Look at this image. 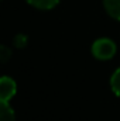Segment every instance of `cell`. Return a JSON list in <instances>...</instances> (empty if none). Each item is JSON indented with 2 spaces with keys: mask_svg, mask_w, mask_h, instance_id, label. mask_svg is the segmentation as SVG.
Returning <instances> with one entry per match:
<instances>
[{
  "mask_svg": "<svg viewBox=\"0 0 120 121\" xmlns=\"http://www.w3.org/2000/svg\"><path fill=\"white\" fill-rule=\"evenodd\" d=\"M103 4L110 17L120 20V0H103Z\"/></svg>",
  "mask_w": 120,
  "mask_h": 121,
  "instance_id": "3957f363",
  "label": "cell"
},
{
  "mask_svg": "<svg viewBox=\"0 0 120 121\" xmlns=\"http://www.w3.org/2000/svg\"><path fill=\"white\" fill-rule=\"evenodd\" d=\"M16 82L11 78L3 76L0 78V100L9 101L16 94Z\"/></svg>",
  "mask_w": 120,
  "mask_h": 121,
  "instance_id": "7a4b0ae2",
  "label": "cell"
},
{
  "mask_svg": "<svg viewBox=\"0 0 120 121\" xmlns=\"http://www.w3.org/2000/svg\"><path fill=\"white\" fill-rule=\"evenodd\" d=\"M110 86H112V90L120 97V68L113 73V76L110 79Z\"/></svg>",
  "mask_w": 120,
  "mask_h": 121,
  "instance_id": "8992f818",
  "label": "cell"
},
{
  "mask_svg": "<svg viewBox=\"0 0 120 121\" xmlns=\"http://www.w3.org/2000/svg\"><path fill=\"white\" fill-rule=\"evenodd\" d=\"M0 121H14V113L4 100H0Z\"/></svg>",
  "mask_w": 120,
  "mask_h": 121,
  "instance_id": "277c9868",
  "label": "cell"
},
{
  "mask_svg": "<svg viewBox=\"0 0 120 121\" xmlns=\"http://www.w3.org/2000/svg\"><path fill=\"white\" fill-rule=\"evenodd\" d=\"M30 4H32L34 7H38V9H42V10H48V9H52L58 4L60 0H27Z\"/></svg>",
  "mask_w": 120,
  "mask_h": 121,
  "instance_id": "5b68a950",
  "label": "cell"
},
{
  "mask_svg": "<svg viewBox=\"0 0 120 121\" xmlns=\"http://www.w3.org/2000/svg\"><path fill=\"white\" fill-rule=\"evenodd\" d=\"M92 52L97 59H102V60L110 59L116 54V45H115L113 41H110L107 38H100V39L93 42Z\"/></svg>",
  "mask_w": 120,
  "mask_h": 121,
  "instance_id": "6da1fadb",
  "label": "cell"
}]
</instances>
